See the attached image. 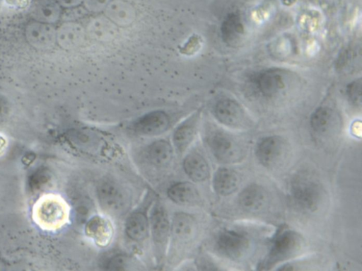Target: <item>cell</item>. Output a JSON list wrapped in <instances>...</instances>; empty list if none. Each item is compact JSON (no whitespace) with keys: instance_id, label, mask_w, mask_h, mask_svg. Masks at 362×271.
Listing matches in <instances>:
<instances>
[{"instance_id":"obj_9","label":"cell","mask_w":362,"mask_h":271,"mask_svg":"<svg viewBox=\"0 0 362 271\" xmlns=\"http://www.w3.org/2000/svg\"><path fill=\"white\" fill-rule=\"evenodd\" d=\"M255 82L259 91L267 96L276 94L286 86L284 75L279 69H267L260 72Z\"/></svg>"},{"instance_id":"obj_16","label":"cell","mask_w":362,"mask_h":271,"mask_svg":"<svg viewBox=\"0 0 362 271\" xmlns=\"http://www.w3.org/2000/svg\"><path fill=\"white\" fill-rule=\"evenodd\" d=\"M151 231L154 240L160 243L165 242L169 233L167 214L162 207H156L151 219Z\"/></svg>"},{"instance_id":"obj_10","label":"cell","mask_w":362,"mask_h":271,"mask_svg":"<svg viewBox=\"0 0 362 271\" xmlns=\"http://www.w3.org/2000/svg\"><path fill=\"white\" fill-rule=\"evenodd\" d=\"M267 202V194L261 186L252 184L244 188L238 196V203L245 210L257 212L262 209Z\"/></svg>"},{"instance_id":"obj_6","label":"cell","mask_w":362,"mask_h":271,"mask_svg":"<svg viewBox=\"0 0 362 271\" xmlns=\"http://www.w3.org/2000/svg\"><path fill=\"white\" fill-rule=\"evenodd\" d=\"M214 115L220 122L231 127H243L248 121L243 108L230 99L219 100L214 107Z\"/></svg>"},{"instance_id":"obj_4","label":"cell","mask_w":362,"mask_h":271,"mask_svg":"<svg viewBox=\"0 0 362 271\" xmlns=\"http://www.w3.org/2000/svg\"><path fill=\"white\" fill-rule=\"evenodd\" d=\"M248 247L249 240L247 236L235 231H223L216 239L218 250L231 259L241 258L247 252Z\"/></svg>"},{"instance_id":"obj_23","label":"cell","mask_w":362,"mask_h":271,"mask_svg":"<svg viewBox=\"0 0 362 271\" xmlns=\"http://www.w3.org/2000/svg\"><path fill=\"white\" fill-rule=\"evenodd\" d=\"M361 79L352 81L346 88V94L349 100L356 105L360 104L361 102Z\"/></svg>"},{"instance_id":"obj_7","label":"cell","mask_w":362,"mask_h":271,"mask_svg":"<svg viewBox=\"0 0 362 271\" xmlns=\"http://www.w3.org/2000/svg\"><path fill=\"white\" fill-rule=\"evenodd\" d=\"M169 126V118L163 111H153L137 119L133 129L143 135H156L165 132Z\"/></svg>"},{"instance_id":"obj_24","label":"cell","mask_w":362,"mask_h":271,"mask_svg":"<svg viewBox=\"0 0 362 271\" xmlns=\"http://www.w3.org/2000/svg\"><path fill=\"white\" fill-rule=\"evenodd\" d=\"M125 258L122 255H117L112 258L107 264V268L111 270H121L125 265Z\"/></svg>"},{"instance_id":"obj_13","label":"cell","mask_w":362,"mask_h":271,"mask_svg":"<svg viewBox=\"0 0 362 271\" xmlns=\"http://www.w3.org/2000/svg\"><path fill=\"white\" fill-rule=\"evenodd\" d=\"M168 195L174 202L183 205L195 204L199 200L197 189L188 182H181L172 185L168 190Z\"/></svg>"},{"instance_id":"obj_25","label":"cell","mask_w":362,"mask_h":271,"mask_svg":"<svg viewBox=\"0 0 362 271\" xmlns=\"http://www.w3.org/2000/svg\"><path fill=\"white\" fill-rule=\"evenodd\" d=\"M4 146V141L0 137V152Z\"/></svg>"},{"instance_id":"obj_15","label":"cell","mask_w":362,"mask_h":271,"mask_svg":"<svg viewBox=\"0 0 362 271\" xmlns=\"http://www.w3.org/2000/svg\"><path fill=\"white\" fill-rule=\"evenodd\" d=\"M127 235L132 240L139 241L146 238L148 233V221L142 212H136L129 217L125 224Z\"/></svg>"},{"instance_id":"obj_14","label":"cell","mask_w":362,"mask_h":271,"mask_svg":"<svg viewBox=\"0 0 362 271\" xmlns=\"http://www.w3.org/2000/svg\"><path fill=\"white\" fill-rule=\"evenodd\" d=\"M183 167L185 173L194 181H203L209 175L207 162L198 154L188 155L184 160Z\"/></svg>"},{"instance_id":"obj_20","label":"cell","mask_w":362,"mask_h":271,"mask_svg":"<svg viewBox=\"0 0 362 271\" xmlns=\"http://www.w3.org/2000/svg\"><path fill=\"white\" fill-rule=\"evenodd\" d=\"M98 197L101 204L107 209H117L122 201V193L115 185L110 183L100 185Z\"/></svg>"},{"instance_id":"obj_21","label":"cell","mask_w":362,"mask_h":271,"mask_svg":"<svg viewBox=\"0 0 362 271\" xmlns=\"http://www.w3.org/2000/svg\"><path fill=\"white\" fill-rule=\"evenodd\" d=\"M86 232L98 242L103 243L109 238L110 230L104 219L95 217L88 222Z\"/></svg>"},{"instance_id":"obj_26","label":"cell","mask_w":362,"mask_h":271,"mask_svg":"<svg viewBox=\"0 0 362 271\" xmlns=\"http://www.w3.org/2000/svg\"><path fill=\"white\" fill-rule=\"evenodd\" d=\"M283 1L286 4H290L291 3H293L294 1V0H283Z\"/></svg>"},{"instance_id":"obj_1","label":"cell","mask_w":362,"mask_h":271,"mask_svg":"<svg viewBox=\"0 0 362 271\" xmlns=\"http://www.w3.org/2000/svg\"><path fill=\"white\" fill-rule=\"evenodd\" d=\"M67 207L64 200L54 194L41 196L33 208V219L35 224L46 231L60 228L67 218Z\"/></svg>"},{"instance_id":"obj_18","label":"cell","mask_w":362,"mask_h":271,"mask_svg":"<svg viewBox=\"0 0 362 271\" xmlns=\"http://www.w3.org/2000/svg\"><path fill=\"white\" fill-rule=\"evenodd\" d=\"M197 115H194L180 125L174 132L173 142L180 151H183L191 142L195 132Z\"/></svg>"},{"instance_id":"obj_12","label":"cell","mask_w":362,"mask_h":271,"mask_svg":"<svg viewBox=\"0 0 362 271\" xmlns=\"http://www.w3.org/2000/svg\"><path fill=\"white\" fill-rule=\"evenodd\" d=\"M238 185L237 174L227 168H219L214 173L213 187L221 195H228L235 192Z\"/></svg>"},{"instance_id":"obj_11","label":"cell","mask_w":362,"mask_h":271,"mask_svg":"<svg viewBox=\"0 0 362 271\" xmlns=\"http://www.w3.org/2000/svg\"><path fill=\"white\" fill-rule=\"evenodd\" d=\"M223 40L230 45H237L243 38L244 24L240 16L236 13L228 14L221 27Z\"/></svg>"},{"instance_id":"obj_22","label":"cell","mask_w":362,"mask_h":271,"mask_svg":"<svg viewBox=\"0 0 362 271\" xmlns=\"http://www.w3.org/2000/svg\"><path fill=\"white\" fill-rule=\"evenodd\" d=\"M193 226L191 217L185 214H178L173 219L172 230L177 237H185L191 233Z\"/></svg>"},{"instance_id":"obj_17","label":"cell","mask_w":362,"mask_h":271,"mask_svg":"<svg viewBox=\"0 0 362 271\" xmlns=\"http://www.w3.org/2000/svg\"><path fill=\"white\" fill-rule=\"evenodd\" d=\"M334 122V112L328 107H320L310 117V127L317 134L327 133Z\"/></svg>"},{"instance_id":"obj_19","label":"cell","mask_w":362,"mask_h":271,"mask_svg":"<svg viewBox=\"0 0 362 271\" xmlns=\"http://www.w3.org/2000/svg\"><path fill=\"white\" fill-rule=\"evenodd\" d=\"M148 154L151 161L154 164L162 166L170 161L173 156V149L168 142L158 140L150 145Z\"/></svg>"},{"instance_id":"obj_5","label":"cell","mask_w":362,"mask_h":271,"mask_svg":"<svg viewBox=\"0 0 362 271\" xmlns=\"http://www.w3.org/2000/svg\"><path fill=\"white\" fill-rule=\"evenodd\" d=\"M208 144L214 156L223 163L238 161L243 154L235 142L226 134L216 132L211 135Z\"/></svg>"},{"instance_id":"obj_8","label":"cell","mask_w":362,"mask_h":271,"mask_svg":"<svg viewBox=\"0 0 362 271\" xmlns=\"http://www.w3.org/2000/svg\"><path fill=\"white\" fill-rule=\"evenodd\" d=\"M283 151V140L276 136H269L262 139L258 143L255 154L262 165L270 166L279 159Z\"/></svg>"},{"instance_id":"obj_3","label":"cell","mask_w":362,"mask_h":271,"mask_svg":"<svg viewBox=\"0 0 362 271\" xmlns=\"http://www.w3.org/2000/svg\"><path fill=\"white\" fill-rule=\"evenodd\" d=\"M300 236L293 231L283 230L277 233L261 267L269 269L276 263L293 257L300 250Z\"/></svg>"},{"instance_id":"obj_2","label":"cell","mask_w":362,"mask_h":271,"mask_svg":"<svg viewBox=\"0 0 362 271\" xmlns=\"http://www.w3.org/2000/svg\"><path fill=\"white\" fill-rule=\"evenodd\" d=\"M289 192L295 205L304 210L316 209L322 197L320 184L313 177L305 173L293 177Z\"/></svg>"}]
</instances>
